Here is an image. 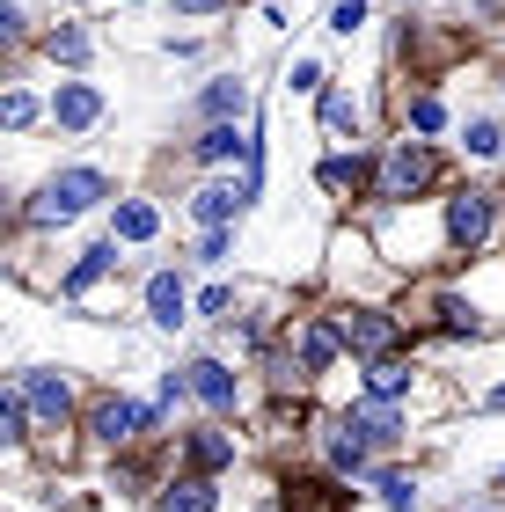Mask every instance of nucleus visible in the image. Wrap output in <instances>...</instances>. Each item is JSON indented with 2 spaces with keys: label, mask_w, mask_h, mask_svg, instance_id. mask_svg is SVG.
<instances>
[{
  "label": "nucleus",
  "mask_w": 505,
  "mask_h": 512,
  "mask_svg": "<svg viewBox=\"0 0 505 512\" xmlns=\"http://www.w3.org/2000/svg\"><path fill=\"white\" fill-rule=\"evenodd\" d=\"M37 118H44V103L30 88H0V132H30Z\"/></svg>",
  "instance_id": "5701e85b"
},
{
  "label": "nucleus",
  "mask_w": 505,
  "mask_h": 512,
  "mask_svg": "<svg viewBox=\"0 0 505 512\" xmlns=\"http://www.w3.org/2000/svg\"><path fill=\"white\" fill-rule=\"evenodd\" d=\"M323 461H330V476H366V469H374V454H366L359 439L337 425V417L323 425Z\"/></svg>",
  "instance_id": "dca6fc26"
},
{
  "label": "nucleus",
  "mask_w": 505,
  "mask_h": 512,
  "mask_svg": "<svg viewBox=\"0 0 505 512\" xmlns=\"http://www.w3.org/2000/svg\"><path fill=\"white\" fill-rule=\"evenodd\" d=\"M169 8H176V15H220L227 0H169Z\"/></svg>",
  "instance_id": "c9c22d12"
},
{
  "label": "nucleus",
  "mask_w": 505,
  "mask_h": 512,
  "mask_svg": "<svg viewBox=\"0 0 505 512\" xmlns=\"http://www.w3.org/2000/svg\"><path fill=\"white\" fill-rule=\"evenodd\" d=\"M162 512H220V483L213 476H176V483H162Z\"/></svg>",
  "instance_id": "f3484780"
},
{
  "label": "nucleus",
  "mask_w": 505,
  "mask_h": 512,
  "mask_svg": "<svg viewBox=\"0 0 505 512\" xmlns=\"http://www.w3.org/2000/svg\"><path fill=\"white\" fill-rule=\"evenodd\" d=\"M44 52L66 59V66H81L88 59V30H52V37H44Z\"/></svg>",
  "instance_id": "c85d7f7f"
},
{
  "label": "nucleus",
  "mask_w": 505,
  "mask_h": 512,
  "mask_svg": "<svg viewBox=\"0 0 505 512\" xmlns=\"http://www.w3.org/2000/svg\"><path fill=\"white\" fill-rule=\"evenodd\" d=\"M227 249H235V227H213V235L198 242V264H227Z\"/></svg>",
  "instance_id": "473e14b6"
},
{
  "label": "nucleus",
  "mask_w": 505,
  "mask_h": 512,
  "mask_svg": "<svg viewBox=\"0 0 505 512\" xmlns=\"http://www.w3.org/2000/svg\"><path fill=\"white\" fill-rule=\"evenodd\" d=\"M191 308H198V315H227V308H235V293H227V286H205Z\"/></svg>",
  "instance_id": "72a5a7b5"
},
{
  "label": "nucleus",
  "mask_w": 505,
  "mask_h": 512,
  "mask_svg": "<svg viewBox=\"0 0 505 512\" xmlns=\"http://www.w3.org/2000/svg\"><path fill=\"white\" fill-rule=\"evenodd\" d=\"M242 103H249V88H242L235 74H220V81L198 96V118H205V125H235V110H242Z\"/></svg>",
  "instance_id": "412c9836"
},
{
  "label": "nucleus",
  "mask_w": 505,
  "mask_h": 512,
  "mask_svg": "<svg viewBox=\"0 0 505 512\" xmlns=\"http://www.w3.org/2000/svg\"><path fill=\"white\" fill-rule=\"evenodd\" d=\"M147 322H154V330H183V322H191V293H183L176 271L147 278Z\"/></svg>",
  "instance_id": "f8f14e48"
},
{
  "label": "nucleus",
  "mask_w": 505,
  "mask_h": 512,
  "mask_svg": "<svg viewBox=\"0 0 505 512\" xmlns=\"http://www.w3.org/2000/svg\"><path fill=\"white\" fill-rule=\"evenodd\" d=\"M323 132L330 139L359 132V96H352V88H323Z\"/></svg>",
  "instance_id": "b1692460"
},
{
  "label": "nucleus",
  "mask_w": 505,
  "mask_h": 512,
  "mask_svg": "<svg viewBox=\"0 0 505 512\" xmlns=\"http://www.w3.org/2000/svg\"><path fill=\"white\" fill-rule=\"evenodd\" d=\"M484 410H505V381H498V388H484Z\"/></svg>",
  "instance_id": "e433bc0d"
},
{
  "label": "nucleus",
  "mask_w": 505,
  "mask_h": 512,
  "mask_svg": "<svg viewBox=\"0 0 505 512\" xmlns=\"http://www.w3.org/2000/svg\"><path fill=\"white\" fill-rule=\"evenodd\" d=\"M279 505L286 512H344V491H337V476H293V483H279Z\"/></svg>",
  "instance_id": "ddd939ff"
},
{
  "label": "nucleus",
  "mask_w": 505,
  "mask_h": 512,
  "mask_svg": "<svg viewBox=\"0 0 505 512\" xmlns=\"http://www.w3.org/2000/svg\"><path fill=\"white\" fill-rule=\"evenodd\" d=\"M359 22H366V0H330V30L337 37H352Z\"/></svg>",
  "instance_id": "2f4dec72"
},
{
  "label": "nucleus",
  "mask_w": 505,
  "mask_h": 512,
  "mask_svg": "<svg viewBox=\"0 0 505 512\" xmlns=\"http://www.w3.org/2000/svg\"><path fill=\"white\" fill-rule=\"evenodd\" d=\"M22 410H30V432H66V417H74V388H66V374H52V366H37V374H22Z\"/></svg>",
  "instance_id": "423d86ee"
},
{
  "label": "nucleus",
  "mask_w": 505,
  "mask_h": 512,
  "mask_svg": "<svg viewBox=\"0 0 505 512\" xmlns=\"http://www.w3.org/2000/svg\"><path fill=\"white\" fill-rule=\"evenodd\" d=\"M498 498H505V469H498Z\"/></svg>",
  "instance_id": "58836bf2"
},
{
  "label": "nucleus",
  "mask_w": 505,
  "mask_h": 512,
  "mask_svg": "<svg viewBox=\"0 0 505 512\" xmlns=\"http://www.w3.org/2000/svg\"><path fill=\"white\" fill-rule=\"evenodd\" d=\"M242 191H235V183H205V191L191 198V220L205 227V235H213V227H235V213H242Z\"/></svg>",
  "instance_id": "2eb2a0df"
},
{
  "label": "nucleus",
  "mask_w": 505,
  "mask_h": 512,
  "mask_svg": "<svg viewBox=\"0 0 505 512\" xmlns=\"http://www.w3.org/2000/svg\"><path fill=\"white\" fill-rule=\"evenodd\" d=\"M374 491H381V505H388V512H418V476L381 469V476H374Z\"/></svg>",
  "instance_id": "393cba45"
},
{
  "label": "nucleus",
  "mask_w": 505,
  "mask_h": 512,
  "mask_svg": "<svg viewBox=\"0 0 505 512\" xmlns=\"http://www.w3.org/2000/svg\"><path fill=\"white\" fill-rule=\"evenodd\" d=\"M440 330H447V337H476V330H484V315H476V300L447 293V300H440Z\"/></svg>",
  "instance_id": "a878e982"
},
{
  "label": "nucleus",
  "mask_w": 505,
  "mask_h": 512,
  "mask_svg": "<svg viewBox=\"0 0 505 512\" xmlns=\"http://www.w3.org/2000/svg\"><path fill=\"white\" fill-rule=\"evenodd\" d=\"M337 352H344L337 322L330 315H301V330H293V366H301V381H323L337 366Z\"/></svg>",
  "instance_id": "6e6552de"
},
{
  "label": "nucleus",
  "mask_w": 505,
  "mask_h": 512,
  "mask_svg": "<svg viewBox=\"0 0 505 512\" xmlns=\"http://www.w3.org/2000/svg\"><path fill=\"white\" fill-rule=\"evenodd\" d=\"M0 220H8V191H0Z\"/></svg>",
  "instance_id": "4c0bfd02"
},
{
  "label": "nucleus",
  "mask_w": 505,
  "mask_h": 512,
  "mask_svg": "<svg viewBox=\"0 0 505 512\" xmlns=\"http://www.w3.org/2000/svg\"><path fill=\"white\" fill-rule=\"evenodd\" d=\"M183 461H191V476H220V469H235V432H220V425L183 432Z\"/></svg>",
  "instance_id": "9b49d317"
},
{
  "label": "nucleus",
  "mask_w": 505,
  "mask_h": 512,
  "mask_svg": "<svg viewBox=\"0 0 505 512\" xmlns=\"http://www.w3.org/2000/svg\"><path fill=\"white\" fill-rule=\"evenodd\" d=\"M337 425L352 432L366 454H388V447H403V439H410V417H403V403H366V395H359V403L337 417Z\"/></svg>",
  "instance_id": "0eeeda50"
},
{
  "label": "nucleus",
  "mask_w": 505,
  "mask_h": 512,
  "mask_svg": "<svg viewBox=\"0 0 505 512\" xmlns=\"http://www.w3.org/2000/svg\"><path fill=\"white\" fill-rule=\"evenodd\" d=\"M374 169H366V154H330L323 161V191H352V183H366Z\"/></svg>",
  "instance_id": "bb28decb"
},
{
  "label": "nucleus",
  "mask_w": 505,
  "mask_h": 512,
  "mask_svg": "<svg viewBox=\"0 0 505 512\" xmlns=\"http://www.w3.org/2000/svg\"><path fill=\"white\" fill-rule=\"evenodd\" d=\"M22 37H30V15H22V0H0V52H15Z\"/></svg>",
  "instance_id": "c756f323"
},
{
  "label": "nucleus",
  "mask_w": 505,
  "mask_h": 512,
  "mask_svg": "<svg viewBox=\"0 0 505 512\" xmlns=\"http://www.w3.org/2000/svg\"><path fill=\"white\" fill-rule=\"evenodd\" d=\"M249 147H257V132H242V125H205L198 132V161H249Z\"/></svg>",
  "instance_id": "a211bd4d"
},
{
  "label": "nucleus",
  "mask_w": 505,
  "mask_h": 512,
  "mask_svg": "<svg viewBox=\"0 0 505 512\" xmlns=\"http://www.w3.org/2000/svg\"><path fill=\"white\" fill-rule=\"evenodd\" d=\"M103 198H110V176H103V169H59V176L37 183L30 227H66V220H81L88 205H103Z\"/></svg>",
  "instance_id": "f03ea898"
},
{
  "label": "nucleus",
  "mask_w": 505,
  "mask_h": 512,
  "mask_svg": "<svg viewBox=\"0 0 505 512\" xmlns=\"http://www.w3.org/2000/svg\"><path fill=\"white\" fill-rule=\"evenodd\" d=\"M44 118L59 132H96L103 125V88L96 81H59V96L44 103Z\"/></svg>",
  "instance_id": "9d476101"
},
{
  "label": "nucleus",
  "mask_w": 505,
  "mask_h": 512,
  "mask_svg": "<svg viewBox=\"0 0 505 512\" xmlns=\"http://www.w3.org/2000/svg\"><path fill=\"white\" fill-rule=\"evenodd\" d=\"M491 227H498V191H454L447 213H440V242L454 256H476L491 242Z\"/></svg>",
  "instance_id": "20e7f679"
},
{
  "label": "nucleus",
  "mask_w": 505,
  "mask_h": 512,
  "mask_svg": "<svg viewBox=\"0 0 505 512\" xmlns=\"http://www.w3.org/2000/svg\"><path fill=\"white\" fill-rule=\"evenodd\" d=\"M410 388H418V366H410L403 352H396V359H374V366H366V403H403Z\"/></svg>",
  "instance_id": "4468645a"
},
{
  "label": "nucleus",
  "mask_w": 505,
  "mask_h": 512,
  "mask_svg": "<svg viewBox=\"0 0 505 512\" xmlns=\"http://www.w3.org/2000/svg\"><path fill=\"white\" fill-rule=\"evenodd\" d=\"M432 183H440V154L425 147V139H396V147H388L381 161H374V198L381 205H418Z\"/></svg>",
  "instance_id": "f257e3e1"
},
{
  "label": "nucleus",
  "mask_w": 505,
  "mask_h": 512,
  "mask_svg": "<svg viewBox=\"0 0 505 512\" xmlns=\"http://www.w3.org/2000/svg\"><path fill=\"white\" fill-rule=\"evenodd\" d=\"M337 337H344V352L352 359H396L403 352V315H388V308H337Z\"/></svg>",
  "instance_id": "7ed1b4c3"
},
{
  "label": "nucleus",
  "mask_w": 505,
  "mask_h": 512,
  "mask_svg": "<svg viewBox=\"0 0 505 512\" xmlns=\"http://www.w3.org/2000/svg\"><path fill=\"white\" fill-rule=\"evenodd\" d=\"M462 147H469V154H498V147H505L498 118H469V125H462Z\"/></svg>",
  "instance_id": "cd10ccee"
},
{
  "label": "nucleus",
  "mask_w": 505,
  "mask_h": 512,
  "mask_svg": "<svg viewBox=\"0 0 505 512\" xmlns=\"http://www.w3.org/2000/svg\"><path fill=\"white\" fill-rule=\"evenodd\" d=\"M103 271H118V242H96V249H81V264L59 278V293H66V300H81V293L96 286Z\"/></svg>",
  "instance_id": "6ab92c4d"
},
{
  "label": "nucleus",
  "mask_w": 505,
  "mask_h": 512,
  "mask_svg": "<svg viewBox=\"0 0 505 512\" xmlns=\"http://www.w3.org/2000/svg\"><path fill=\"white\" fill-rule=\"evenodd\" d=\"M330 74H323V66H315V59H293V74H286V88H323Z\"/></svg>",
  "instance_id": "f704fd0d"
},
{
  "label": "nucleus",
  "mask_w": 505,
  "mask_h": 512,
  "mask_svg": "<svg viewBox=\"0 0 505 512\" xmlns=\"http://www.w3.org/2000/svg\"><path fill=\"white\" fill-rule=\"evenodd\" d=\"M154 425H162L154 403H132V395H103V403L88 410V432H96V447H110V454H132Z\"/></svg>",
  "instance_id": "39448f33"
},
{
  "label": "nucleus",
  "mask_w": 505,
  "mask_h": 512,
  "mask_svg": "<svg viewBox=\"0 0 505 512\" xmlns=\"http://www.w3.org/2000/svg\"><path fill=\"white\" fill-rule=\"evenodd\" d=\"M183 388H191L213 417H227V410L242 403V374H235L227 359H191V366H183Z\"/></svg>",
  "instance_id": "1a4fd4ad"
},
{
  "label": "nucleus",
  "mask_w": 505,
  "mask_h": 512,
  "mask_svg": "<svg viewBox=\"0 0 505 512\" xmlns=\"http://www.w3.org/2000/svg\"><path fill=\"white\" fill-rule=\"evenodd\" d=\"M30 439V410H22V388H0V454H15Z\"/></svg>",
  "instance_id": "4be33fe9"
},
{
  "label": "nucleus",
  "mask_w": 505,
  "mask_h": 512,
  "mask_svg": "<svg viewBox=\"0 0 505 512\" xmlns=\"http://www.w3.org/2000/svg\"><path fill=\"white\" fill-rule=\"evenodd\" d=\"M440 125H447L440 96H418V103H410V132H440Z\"/></svg>",
  "instance_id": "7c9ffc66"
},
{
  "label": "nucleus",
  "mask_w": 505,
  "mask_h": 512,
  "mask_svg": "<svg viewBox=\"0 0 505 512\" xmlns=\"http://www.w3.org/2000/svg\"><path fill=\"white\" fill-rule=\"evenodd\" d=\"M154 235H162V213L147 198H125L118 220H110V242H154Z\"/></svg>",
  "instance_id": "aec40b11"
}]
</instances>
